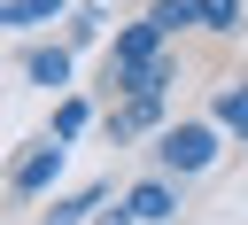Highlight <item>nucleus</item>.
I'll list each match as a JSON object with an SVG mask.
<instances>
[{
	"instance_id": "1",
	"label": "nucleus",
	"mask_w": 248,
	"mask_h": 225,
	"mask_svg": "<svg viewBox=\"0 0 248 225\" xmlns=\"http://www.w3.org/2000/svg\"><path fill=\"white\" fill-rule=\"evenodd\" d=\"M155 155H163V171H178V178H186V171H202V163L217 155V124H170Z\"/></svg>"
},
{
	"instance_id": "2",
	"label": "nucleus",
	"mask_w": 248,
	"mask_h": 225,
	"mask_svg": "<svg viewBox=\"0 0 248 225\" xmlns=\"http://www.w3.org/2000/svg\"><path fill=\"white\" fill-rule=\"evenodd\" d=\"M147 62H163V23H155V16H140L132 31H116V47H108V78L147 70Z\"/></svg>"
},
{
	"instance_id": "3",
	"label": "nucleus",
	"mask_w": 248,
	"mask_h": 225,
	"mask_svg": "<svg viewBox=\"0 0 248 225\" xmlns=\"http://www.w3.org/2000/svg\"><path fill=\"white\" fill-rule=\"evenodd\" d=\"M54 171H62V140H46V147H31V155L16 163V194H39Z\"/></svg>"
},
{
	"instance_id": "4",
	"label": "nucleus",
	"mask_w": 248,
	"mask_h": 225,
	"mask_svg": "<svg viewBox=\"0 0 248 225\" xmlns=\"http://www.w3.org/2000/svg\"><path fill=\"white\" fill-rule=\"evenodd\" d=\"M124 209H132V217H147V225H155V217H170V209H178V194H170V186H163V178H140V186H132V194H124Z\"/></svg>"
},
{
	"instance_id": "5",
	"label": "nucleus",
	"mask_w": 248,
	"mask_h": 225,
	"mask_svg": "<svg viewBox=\"0 0 248 225\" xmlns=\"http://www.w3.org/2000/svg\"><path fill=\"white\" fill-rule=\"evenodd\" d=\"M101 194H108V186H78V194H62V202L46 209V225H85V217L101 209Z\"/></svg>"
},
{
	"instance_id": "6",
	"label": "nucleus",
	"mask_w": 248,
	"mask_h": 225,
	"mask_svg": "<svg viewBox=\"0 0 248 225\" xmlns=\"http://www.w3.org/2000/svg\"><path fill=\"white\" fill-rule=\"evenodd\" d=\"M39 85H70V47H31V62H23Z\"/></svg>"
},
{
	"instance_id": "7",
	"label": "nucleus",
	"mask_w": 248,
	"mask_h": 225,
	"mask_svg": "<svg viewBox=\"0 0 248 225\" xmlns=\"http://www.w3.org/2000/svg\"><path fill=\"white\" fill-rule=\"evenodd\" d=\"M147 16H155V23H163V39H170V31H186V23H202V0H155Z\"/></svg>"
},
{
	"instance_id": "8",
	"label": "nucleus",
	"mask_w": 248,
	"mask_h": 225,
	"mask_svg": "<svg viewBox=\"0 0 248 225\" xmlns=\"http://www.w3.org/2000/svg\"><path fill=\"white\" fill-rule=\"evenodd\" d=\"M217 124L248 140V85H225V93H217Z\"/></svg>"
},
{
	"instance_id": "9",
	"label": "nucleus",
	"mask_w": 248,
	"mask_h": 225,
	"mask_svg": "<svg viewBox=\"0 0 248 225\" xmlns=\"http://www.w3.org/2000/svg\"><path fill=\"white\" fill-rule=\"evenodd\" d=\"M85 116H93L85 101H62V109H54V140H78V132H85Z\"/></svg>"
},
{
	"instance_id": "10",
	"label": "nucleus",
	"mask_w": 248,
	"mask_h": 225,
	"mask_svg": "<svg viewBox=\"0 0 248 225\" xmlns=\"http://www.w3.org/2000/svg\"><path fill=\"white\" fill-rule=\"evenodd\" d=\"M62 16V0H8V23H46Z\"/></svg>"
},
{
	"instance_id": "11",
	"label": "nucleus",
	"mask_w": 248,
	"mask_h": 225,
	"mask_svg": "<svg viewBox=\"0 0 248 225\" xmlns=\"http://www.w3.org/2000/svg\"><path fill=\"white\" fill-rule=\"evenodd\" d=\"M232 16H240V0H202V31H232Z\"/></svg>"
},
{
	"instance_id": "12",
	"label": "nucleus",
	"mask_w": 248,
	"mask_h": 225,
	"mask_svg": "<svg viewBox=\"0 0 248 225\" xmlns=\"http://www.w3.org/2000/svg\"><path fill=\"white\" fill-rule=\"evenodd\" d=\"M101 225H132V209H108V217H101Z\"/></svg>"
}]
</instances>
